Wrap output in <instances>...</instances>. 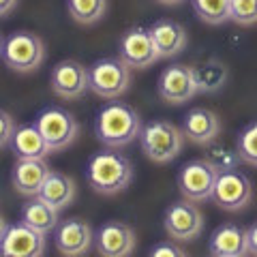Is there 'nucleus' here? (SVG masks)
Here are the masks:
<instances>
[{
    "label": "nucleus",
    "mask_w": 257,
    "mask_h": 257,
    "mask_svg": "<svg viewBox=\"0 0 257 257\" xmlns=\"http://www.w3.org/2000/svg\"><path fill=\"white\" fill-rule=\"evenodd\" d=\"M142 118L128 103L114 101L103 105L94 120V133L99 142L109 148H122L140 138Z\"/></svg>",
    "instance_id": "nucleus-1"
},
{
    "label": "nucleus",
    "mask_w": 257,
    "mask_h": 257,
    "mask_svg": "<svg viewBox=\"0 0 257 257\" xmlns=\"http://www.w3.org/2000/svg\"><path fill=\"white\" fill-rule=\"evenodd\" d=\"M88 182L101 195L122 193L133 180V163L124 155L114 150L96 152L88 163Z\"/></svg>",
    "instance_id": "nucleus-2"
},
{
    "label": "nucleus",
    "mask_w": 257,
    "mask_h": 257,
    "mask_svg": "<svg viewBox=\"0 0 257 257\" xmlns=\"http://www.w3.org/2000/svg\"><path fill=\"white\" fill-rule=\"evenodd\" d=\"M142 150L152 163H170L180 155L184 133L170 120H152L140 131Z\"/></svg>",
    "instance_id": "nucleus-3"
},
{
    "label": "nucleus",
    "mask_w": 257,
    "mask_h": 257,
    "mask_svg": "<svg viewBox=\"0 0 257 257\" xmlns=\"http://www.w3.org/2000/svg\"><path fill=\"white\" fill-rule=\"evenodd\" d=\"M0 56L9 69L18 71V73H30L41 67L45 58V43L41 41V37L32 35V32H13L5 39Z\"/></svg>",
    "instance_id": "nucleus-4"
},
{
    "label": "nucleus",
    "mask_w": 257,
    "mask_h": 257,
    "mask_svg": "<svg viewBox=\"0 0 257 257\" xmlns=\"http://www.w3.org/2000/svg\"><path fill=\"white\" fill-rule=\"evenodd\" d=\"M90 90L101 99H118L131 84V67L120 58H101L90 64Z\"/></svg>",
    "instance_id": "nucleus-5"
},
{
    "label": "nucleus",
    "mask_w": 257,
    "mask_h": 257,
    "mask_svg": "<svg viewBox=\"0 0 257 257\" xmlns=\"http://www.w3.org/2000/svg\"><path fill=\"white\" fill-rule=\"evenodd\" d=\"M35 124L39 131H41V135L45 138L52 152L64 150L67 146H71L79 133L77 120L73 118V114H69V111L62 107H45L41 114L37 116Z\"/></svg>",
    "instance_id": "nucleus-6"
},
{
    "label": "nucleus",
    "mask_w": 257,
    "mask_h": 257,
    "mask_svg": "<svg viewBox=\"0 0 257 257\" xmlns=\"http://www.w3.org/2000/svg\"><path fill=\"white\" fill-rule=\"evenodd\" d=\"M210 199L221 210L238 212V210H242V208H246L248 202L253 199V184L238 170L219 172Z\"/></svg>",
    "instance_id": "nucleus-7"
},
{
    "label": "nucleus",
    "mask_w": 257,
    "mask_h": 257,
    "mask_svg": "<svg viewBox=\"0 0 257 257\" xmlns=\"http://www.w3.org/2000/svg\"><path fill=\"white\" fill-rule=\"evenodd\" d=\"M219 170L206 159H195L182 165L178 172V189L184 199L191 202H206L212 197V189Z\"/></svg>",
    "instance_id": "nucleus-8"
},
{
    "label": "nucleus",
    "mask_w": 257,
    "mask_h": 257,
    "mask_svg": "<svg viewBox=\"0 0 257 257\" xmlns=\"http://www.w3.org/2000/svg\"><path fill=\"white\" fill-rule=\"evenodd\" d=\"M165 231L167 236L176 242H191L197 240L204 231V214L195 206V202L184 199V202H176L174 206L167 208L165 212Z\"/></svg>",
    "instance_id": "nucleus-9"
},
{
    "label": "nucleus",
    "mask_w": 257,
    "mask_h": 257,
    "mask_svg": "<svg viewBox=\"0 0 257 257\" xmlns=\"http://www.w3.org/2000/svg\"><path fill=\"white\" fill-rule=\"evenodd\" d=\"M52 90L64 101H73L90 90V69L77 60H60L50 75Z\"/></svg>",
    "instance_id": "nucleus-10"
},
{
    "label": "nucleus",
    "mask_w": 257,
    "mask_h": 257,
    "mask_svg": "<svg viewBox=\"0 0 257 257\" xmlns=\"http://www.w3.org/2000/svg\"><path fill=\"white\" fill-rule=\"evenodd\" d=\"M157 90L165 103H172V105L187 103L197 94L193 67H189V64H172V67L163 69V73L159 75Z\"/></svg>",
    "instance_id": "nucleus-11"
},
{
    "label": "nucleus",
    "mask_w": 257,
    "mask_h": 257,
    "mask_svg": "<svg viewBox=\"0 0 257 257\" xmlns=\"http://www.w3.org/2000/svg\"><path fill=\"white\" fill-rule=\"evenodd\" d=\"M45 253V234L24 221L7 227L0 240V255L7 257H41Z\"/></svg>",
    "instance_id": "nucleus-12"
},
{
    "label": "nucleus",
    "mask_w": 257,
    "mask_h": 257,
    "mask_svg": "<svg viewBox=\"0 0 257 257\" xmlns=\"http://www.w3.org/2000/svg\"><path fill=\"white\" fill-rule=\"evenodd\" d=\"M118 52H120V58L131 69H148L161 58L157 52V45L150 37V30L146 28L126 30L122 39H120Z\"/></svg>",
    "instance_id": "nucleus-13"
},
{
    "label": "nucleus",
    "mask_w": 257,
    "mask_h": 257,
    "mask_svg": "<svg viewBox=\"0 0 257 257\" xmlns=\"http://www.w3.org/2000/svg\"><path fill=\"white\" fill-rule=\"evenodd\" d=\"M94 244L103 257H126L135 251V231L126 223L109 221L96 231Z\"/></svg>",
    "instance_id": "nucleus-14"
},
{
    "label": "nucleus",
    "mask_w": 257,
    "mask_h": 257,
    "mask_svg": "<svg viewBox=\"0 0 257 257\" xmlns=\"http://www.w3.org/2000/svg\"><path fill=\"white\" fill-rule=\"evenodd\" d=\"M92 229L84 219H67L56 225L54 244L62 255H84L92 244Z\"/></svg>",
    "instance_id": "nucleus-15"
},
{
    "label": "nucleus",
    "mask_w": 257,
    "mask_h": 257,
    "mask_svg": "<svg viewBox=\"0 0 257 257\" xmlns=\"http://www.w3.org/2000/svg\"><path fill=\"white\" fill-rule=\"evenodd\" d=\"M50 172L52 170L47 167L45 159H18L13 165L11 182L18 193L35 197V195H39V191H41Z\"/></svg>",
    "instance_id": "nucleus-16"
},
{
    "label": "nucleus",
    "mask_w": 257,
    "mask_h": 257,
    "mask_svg": "<svg viewBox=\"0 0 257 257\" xmlns=\"http://www.w3.org/2000/svg\"><path fill=\"white\" fill-rule=\"evenodd\" d=\"M182 133H184V140L206 146V144H210L212 140L219 138L221 120L212 109L195 107V109H191L189 114L184 116Z\"/></svg>",
    "instance_id": "nucleus-17"
},
{
    "label": "nucleus",
    "mask_w": 257,
    "mask_h": 257,
    "mask_svg": "<svg viewBox=\"0 0 257 257\" xmlns=\"http://www.w3.org/2000/svg\"><path fill=\"white\" fill-rule=\"evenodd\" d=\"M208 248L214 257H242L248 253L246 229L236 223H223L212 231Z\"/></svg>",
    "instance_id": "nucleus-18"
},
{
    "label": "nucleus",
    "mask_w": 257,
    "mask_h": 257,
    "mask_svg": "<svg viewBox=\"0 0 257 257\" xmlns=\"http://www.w3.org/2000/svg\"><path fill=\"white\" fill-rule=\"evenodd\" d=\"M150 30V37L157 45V52L161 58H172V56H178L180 52H184L187 47V30H184L182 24L174 22V20H159L155 22Z\"/></svg>",
    "instance_id": "nucleus-19"
},
{
    "label": "nucleus",
    "mask_w": 257,
    "mask_h": 257,
    "mask_svg": "<svg viewBox=\"0 0 257 257\" xmlns=\"http://www.w3.org/2000/svg\"><path fill=\"white\" fill-rule=\"evenodd\" d=\"M11 148L18 159H45L52 152L37 124H24L15 128L11 138Z\"/></svg>",
    "instance_id": "nucleus-20"
},
{
    "label": "nucleus",
    "mask_w": 257,
    "mask_h": 257,
    "mask_svg": "<svg viewBox=\"0 0 257 257\" xmlns=\"http://www.w3.org/2000/svg\"><path fill=\"white\" fill-rule=\"evenodd\" d=\"M37 197H41L43 202L54 206L56 210H62V208H67L71 202H73L75 182L62 172H50Z\"/></svg>",
    "instance_id": "nucleus-21"
},
{
    "label": "nucleus",
    "mask_w": 257,
    "mask_h": 257,
    "mask_svg": "<svg viewBox=\"0 0 257 257\" xmlns=\"http://www.w3.org/2000/svg\"><path fill=\"white\" fill-rule=\"evenodd\" d=\"M22 221L30 225V227H35L37 231H47L56 229V225H58V210H56L54 206H50L47 202H43L41 197H32L28 204H24L22 208Z\"/></svg>",
    "instance_id": "nucleus-22"
},
{
    "label": "nucleus",
    "mask_w": 257,
    "mask_h": 257,
    "mask_svg": "<svg viewBox=\"0 0 257 257\" xmlns=\"http://www.w3.org/2000/svg\"><path fill=\"white\" fill-rule=\"evenodd\" d=\"M193 73H195L197 92H216L227 82V67L214 58L193 67Z\"/></svg>",
    "instance_id": "nucleus-23"
},
{
    "label": "nucleus",
    "mask_w": 257,
    "mask_h": 257,
    "mask_svg": "<svg viewBox=\"0 0 257 257\" xmlns=\"http://www.w3.org/2000/svg\"><path fill=\"white\" fill-rule=\"evenodd\" d=\"M191 5L197 18L212 26L231 20V0H191Z\"/></svg>",
    "instance_id": "nucleus-24"
},
{
    "label": "nucleus",
    "mask_w": 257,
    "mask_h": 257,
    "mask_svg": "<svg viewBox=\"0 0 257 257\" xmlns=\"http://www.w3.org/2000/svg\"><path fill=\"white\" fill-rule=\"evenodd\" d=\"M67 11L77 24H94L107 11V0H67Z\"/></svg>",
    "instance_id": "nucleus-25"
},
{
    "label": "nucleus",
    "mask_w": 257,
    "mask_h": 257,
    "mask_svg": "<svg viewBox=\"0 0 257 257\" xmlns=\"http://www.w3.org/2000/svg\"><path fill=\"white\" fill-rule=\"evenodd\" d=\"M206 161H210V163L216 167L219 172H227V170H236L240 165V155L236 148L227 146V144L223 142H216L212 140L210 144H206Z\"/></svg>",
    "instance_id": "nucleus-26"
},
{
    "label": "nucleus",
    "mask_w": 257,
    "mask_h": 257,
    "mask_svg": "<svg viewBox=\"0 0 257 257\" xmlns=\"http://www.w3.org/2000/svg\"><path fill=\"white\" fill-rule=\"evenodd\" d=\"M236 150L240 155V161L257 167V120L244 126V131L238 135Z\"/></svg>",
    "instance_id": "nucleus-27"
},
{
    "label": "nucleus",
    "mask_w": 257,
    "mask_h": 257,
    "mask_svg": "<svg viewBox=\"0 0 257 257\" xmlns=\"http://www.w3.org/2000/svg\"><path fill=\"white\" fill-rule=\"evenodd\" d=\"M231 20L240 26L257 24V0H231Z\"/></svg>",
    "instance_id": "nucleus-28"
},
{
    "label": "nucleus",
    "mask_w": 257,
    "mask_h": 257,
    "mask_svg": "<svg viewBox=\"0 0 257 257\" xmlns=\"http://www.w3.org/2000/svg\"><path fill=\"white\" fill-rule=\"evenodd\" d=\"M15 133V120L11 114H7L5 109H0V148H5L7 144H11V138Z\"/></svg>",
    "instance_id": "nucleus-29"
},
{
    "label": "nucleus",
    "mask_w": 257,
    "mask_h": 257,
    "mask_svg": "<svg viewBox=\"0 0 257 257\" xmlns=\"http://www.w3.org/2000/svg\"><path fill=\"white\" fill-rule=\"evenodd\" d=\"M150 255L152 257H184L187 251L180 248L178 244H176V240H174V242H161L157 246H152Z\"/></svg>",
    "instance_id": "nucleus-30"
},
{
    "label": "nucleus",
    "mask_w": 257,
    "mask_h": 257,
    "mask_svg": "<svg viewBox=\"0 0 257 257\" xmlns=\"http://www.w3.org/2000/svg\"><path fill=\"white\" fill-rule=\"evenodd\" d=\"M246 246H248V253L257 255V223H253L246 229Z\"/></svg>",
    "instance_id": "nucleus-31"
},
{
    "label": "nucleus",
    "mask_w": 257,
    "mask_h": 257,
    "mask_svg": "<svg viewBox=\"0 0 257 257\" xmlns=\"http://www.w3.org/2000/svg\"><path fill=\"white\" fill-rule=\"evenodd\" d=\"M20 0H0V18H5V15H9L15 7H18Z\"/></svg>",
    "instance_id": "nucleus-32"
},
{
    "label": "nucleus",
    "mask_w": 257,
    "mask_h": 257,
    "mask_svg": "<svg viewBox=\"0 0 257 257\" xmlns=\"http://www.w3.org/2000/svg\"><path fill=\"white\" fill-rule=\"evenodd\" d=\"M7 227H9V225H7V223H5V219H3V216H0V240H3V236H5Z\"/></svg>",
    "instance_id": "nucleus-33"
},
{
    "label": "nucleus",
    "mask_w": 257,
    "mask_h": 257,
    "mask_svg": "<svg viewBox=\"0 0 257 257\" xmlns=\"http://www.w3.org/2000/svg\"><path fill=\"white\" fill-rule=\"evenodd\" d=\"M161 5H178V3H182V0H159Z\"/></svg>",
    "instance_id": "nucleus-34"
},
{
    "label": "nucleus",
    "mask_w": 257,
    "mask_h": 257,
    "mask_svg": "<svg viewBox=\"0 0 257 257\" xmlns=\"http://www.w3.org/2000/svg\"><path fill=\"white\" fill-rule=\"evenodd\" d=\"M3 45H5V39H3V35H0V54H3Z\"/></svg>",
    "instance_id": "nucleus-35"
}]
</instances>
